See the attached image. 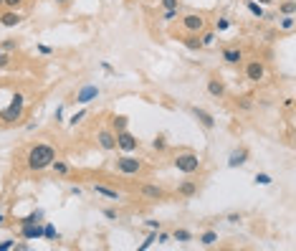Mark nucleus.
Instances as JSON below:
<instances>
[{"instance_id":"obj_1","label":"nucleus","mask_w":296,"mask_h":251,"mask_svg":"<svg viewBox=\"0 0 296 251\" xmlns=\"http://www.w3.org/2000/svg\"><path fill=\"white\" fill-rule=\"evenodd\" d=\"M53 160H56V147L46 145V142H38V145H33L31 150H28L25 165H28V170H31V173H41V170L51 168Z\"/></svg>"},{"instance_id":"obj_2","label":"nucleus","mask_w":296,"mask_h":251,"mask_svg":"<svg viewBox=\"0 0 296 251\" xmlns=\"http://www.w3.org/2000/svg\"><path fill=\"white\" fill-rule=\"evenodd\" d=\"M172 168H175L177 173H182V175H195V173H200V168H203V160H200L195 152L185 150V152H177V155L172 157Z\"/></svg>"},{"instance_id":"obj_3","label":"nucleus","mask_w":296,"mask_h":251,"mask_svg":"<svg viewBox=\"0 0 296 251\" xmlns=\"http://www.w3.org/2000/svg\"><path fill=\"white\" fill-rule=\"evenodd\" d=\"M23 109H25V97L21 92H16L10 97V104L0 112V122L3 125H13V122H18L21 117H23Z\"/></svg>"},{"instance_id":"obj_4","label":"nucleus","mask_w":296,"mask_h":251,"mask_svg":"<svg viewBox=\"0 0 296 251\" xmlns=\"http://www.w3.org/2000/svg\"><path fill=\"white\" fill-rule=\"evenodd\" d=\"M114 170L119 175H127V178H135V175L144 170V162L139 157H132V152H124L122 157L114 160Z\"/></svg>"},{"instance_id":"obj_5","label":"nucleus","mask_w":296,"mask_h":251,"mask_svg":"<svg viewBox=\"0 0 296 251\" xmlns=\"http://www.w3.org/2000/svg\"><path fill=\"white\" fill-rule=\"evenodd\" d=\"M180 23H182V31L185 33H195V36H200L205 31V25H208L205 16H200V13H187V16H180Z\"/></svg>"},{"instance_id":"obj_6","label":"nucleus","mask_w":296,"mask_h":251,"mask_svg":"<svg viewBox=\"0 0 296 251\" xmlns=\"http://www.w3.org/2000/svg\"><path fill=\"white\" fill-rule=\"evenodd\" d=\"M137 147H139L137 135H132L129 129L116 132V150H122V152H137Z\"/></svg>"},{"instance_id":"obj_7","label":"nucleus","mask_w":296,"mask_h":251,"mask_svg":"<svg viewBox=\"0 0 296 251\" xmlns=\"http://www.w3.org/2000/svg\"><path fill=\"white\" fill-rule=\"evenodd\" d=\"M139 196L144 201L157 203V201H165L167 198V190L162 188V185H157V183H144V185H139Z\"/></svg>"},{"instance_id":"obj_8","label":"nucleus","mask_w":296,"mask_h":251,"mask_svg":"<svg viewBox=\"0 0 296 251\" xmlns=\"http://www.w3.org/2000/svg\"><path fill=\"white\" fill-rule=\"evenodd\" d=\"M96 145H99L104 152H114V150H116V135H114L112 129L101 127V129H96Z\"/></svg>"},{"instance_id":"obj_9","label":"nucleus","mask_w":296,"mask_h":251,"mask_svg":"<svg viewBox=\"0 0 296 251\" xmlns=\"http://www.w3.org/2000/svg\"><path fill=\"white\" fill-rule=\"evenodd\" d=\"M246 79H248V81H253V84L263 81V79H266V64L258 61V58L248 61V64H246Z\"/></svg>"},{"instance_id":"obj_10","label":"nucleus","mask_w":296,"mask_h":251,"mask_svg":"<svg viewBox=\"0 0 296 251\" xmlns=\"http://www.w3.org/2000/svg\"><path fill=\"white\" fill-rule=\"evenodd\" d=\"M190 114L195 117V120H198V122H200L205 129H215V127H218V120H215V117H213L208 109L198 107V104H192V107H190Z\"/></svg>"},{"instance_id":"obj_11","label":"nucleus","mask_w":296,"mask_h":251,"mask_svg":"<svg viewBox=\"0 0 296 251\" xmlns=\"http://www.w3.org/2000/svg\"><path fill=\"white\" fill-rule=\"evenodd\" d=\"M99 94H101V89H99L96 84H84L81 89L76 92V104L86 107L89 101H94V99H99Z\"/></svg>"},{"instance_id":"obj_12","label":"nucleus","mask_w":296,"mask_h":251,"mask_svg":"<svg viewBox=\"0 0 296 251\" xmlns=\"http://www.w3.org/2000/svg\"><path fill=\"white\" fill-rule=\"evenodd\" d=\"M18 228H21V239H25V241L43 239V224H25V226H18Z\"/></svg>"},{"instance_id":"obj_13","label":"nucleus","mask_w":296,"mask_h":251,"mask_svg":"<svg viewBox=\"0 0 296 251\" xmlns=\"http://www.w3.org/2000/svg\"><path fill=\"white\" fill-rule=\"evenodd\" d=\"M21 23H23V16H21L18 10L8 8V10L0 13V25H5V28H16V25H21Z\"/></svg>"},{"instance_id":"obj_14","label":"nucleus","mask_w":296,"mask_h":251,"mask_svg":"<svg viewBox=\"0 0 296 251\" xmlns=\"http://www.w3.org/2000/svg\"><path fill=\"white\" fill-rule=\"evenodd\" d=\"M91 190L96 196H101V198H109V201H122L124 196L119 193V190H114V188H109V185H101V183H94L91 185Z\"/></svg>"},{"instance_id":"obj_15","label":"nucleus","mask_w":296,"mask_h":251,"mask_svg":"<svg viewBox=\"0 0 296 251\" xmlns=\"http://www.w3.org/2000/svg\"><path fill=\"white\" fill-rule=\"evenodd\" d=\"M248 162V150L246 147H238V150H233L228 155V168H243Z\"/></svg>"},{"instance_id":"obj_16","label":"nucleus","mask_w":296,"mask_h":251,"mask_svg":"<svg viewBox=\"0 0 296 251\" xmlns=\"http://www.w3.org/2000/svg\"><path fill=\"white\" fill-rule=\"evenodd\" d=\"M208 94L215 97V99H223V97H226V84H223V79L210 76V79H208Z\"/></svg>"},{"instance_id":"obj_17","label":"nucleus","mask_w":296,"mask_h":251,"mask_svg":"<svg viewBox=\"0 0 296 251\" xmlns=\"http://www.w3.org/2000/svg\"><path fill=\"white\" fill-rule=\"evenodd\" d=\"M129 127V117L127 114H112L109 117V129L114 132V135H116V132H122V129H127Z\"/></svg>"},{"instance_id":"obj_18","label":"nucleus","mask_w":296,"mask_h":251,"mask_svg":"<svg viewBox=\"0 0 296 251\" xmlns=\"http://www.w3.org/2000/svg\"><path fill=\"white\" fill-rule=\"evenodd\" d=\"M177 196H182V198H192V196H198V183L195 180H185L177 185Z\"/></svg>"},{"instance_id":"obj_19","label":"nucleus","mask_w":296,"mask_h":251,"mask_svg":"<svg viewBox=\"0 0 296 251\" xmlns=\"http://www.w3.org/2000/svg\"><path fill=\"white\" fill-rule=\"evenodd\" d=\"M180 43L187 49V51H200L203 49V43H200V36H195V33H185L182 38H180Z\"/></svg>"},{"instance_id":"obj_20","label":"nucleus","mask_w":296,"mask_h":251,"mask_svg":"<svg viewBox=\"0 0 296 251\" xmlns=\"http://www.w3.org/2000/svg\"><path fill=\"white\" fill-rule=\"evenodd\" d=\"M223 61L230 64V66L241 64V61H243V51H241V49H226V51H223Z\"/></svg>"},{"instance_id":"obj_21","label":"nucleus","mask_w":296,"mask_h":251,"mask_svg":"<svg viewBox=\"0 0 296 251\" xmlns=\"http://www.w3.org/2000/svg\"><path fill=\"white\" fill-rule=\"evenodd\" d=\"M51 170H53L56 175H68V173H71V165H68L66 160H58V157H56V160L51 162Z\"/></svg>"},{"instance_id":"obj_22","label":"nucleus","mask_w":296,"mask_h":251,"mask_svg":"<svg viewBox=\"0 0 296 251\" xmlns=\"http://www.w3.org/2000/svg\"><path fill=\"white\" fill-rule=\"evenodd\" d=\"M25 224H43V211H33L18 221V226H25Z\"/></svg>"},{"instance_id":"obj_23","label":"nucleus","mask_w":296,"mask_h":251,"mask_svg":"<svg viewBox=\"0 0 296 251\" xmlns=\"http://www.w3.org/2000/svg\"><path fill=\"white\" fill-rule=\"evenodd\" d=\"M170 236H172V239H175L177 244H187V241H192V233H190L187 228H175Z\"/></svg>"},{"instance_id":"obj_24","label":"nucleus","mask_w":296,"mask_h":251,"mask_svg":"<svg viewBox=\"0 0 296 251\" xmlns=\"http://www.w3.org/2000/svg\"><path fill=\"white\" fill-rule=\"evenodd\" d=\"M246 8L253 13L256 18H266V10H263V5L261 3H256V0H246Z\"/></svg>"},{"instance_id":"obj_25","label":"nucleus","mask_w":296,"mask_h":251,"mask_svg":"<svg viewBox=\"0 0 296 251\" xmlns=\"http://www.w3.org/2000/svg\"><path fill=\"white\" fill-rule=\"evenodd\" d=\"M215 241H218V231L208 228L205 233H200V244H203V246H213Z\"/></svg>"},{"instance_id":"obj_26","label":"nucleus","mask_w":296,"mask_h":251,"mask_svg":"<svg viewBox=\"0 0 296 251\" xmlns=\"http://www.w3.org/2000/svg\"><path fill=\"white\" fill-rule=\"evenodd\" d=\"M43 239H48V241H56L58 239V231L53 224H48V221H43Z\"/></svg>"},{"instance_id":"obj_27","label":"nucleus","mask_w":296,"mask_h":251,"mask_svg":"<svg viewBox=\"0 0 296 251\" xmlns=\"http://www.w3.org/2000/svg\"><path fill=\"white\" fill-rule=\"evenodd\" d=\"M152 150L155 152H167V140H165V135H157L152 140Z\"/></svg>"},{"instance_id":"obj_28","label":"nucleus","mask_w":296,"mask_h":251,"mask_svg":"<svg viewBox=\"0 0 296 251\" xmlns=\"http://www.w3.org/2000/svg\"><path fill=\"white\" fill-rule=\"evenodd\" d=\"M215 38H218V33H215V31H203V33H200V43H203V49H205V46H213Z\"/></svg>"},{"instance_id":"obj_29","label":"nucleus","mask_w":296,"mask_h":251,"mask_svg":"<svg viewBox=\"0 0 296 251\" xmlns=\"http://www.w3.org/2000/svg\"><path fill=\"white\" fill-rule=\"evenodd\" d=\"M253 183H256V185H263V188H266V185H271V183H273V178H271L269 173H256Z\"/></svg>"},{"instance_id":"obj_30","label":"nucleus","mask_w":296,"mask_h":251,"mask_svg":"<svg viewBox=\"0 0 296 251\" xmlns=\"http://www.w3.org/2000/svg\"><path fill=\"white\" fill-rule=\"evenodd\" d=\"M177 18H180V8H167L165 13H162V21H165V23L177 21Z\"/></svg>"},{"instance_id":"obj_31","label":"nucleus","mask_w":296,"mask_h":251,"mask_svg":"<svg viewBox=\"0 0 296 251\" xmlns=\"http://www.w3.org/2000/svg\"><path fill=\"white\" fill-rule=\"evenodd\" d=\"M278 10L284 13V16H294V10H296V5H294V0H284V3L278 5Z\"/></svg>"},{"instance_id":"obj_32","label":"nucleus","mask_w":296,"mask_h":251,"mask_svg":"<svg viewBox=\"0 0 296 251\" xmlns=\"http://www.w3.org/2000/svg\"><path fill=\"white\" fill-rule=\"evenodd\" d=\"M16 49H18V41L16 38H8V41H3V46H0V51H5V53L16 51Z\"/></svg>"},{"instance_id":"obj_33","label":"nucleus","mask_w":296,"mask_h":251,"mask_svg":"<svg viewBox=\"0 0 296 251\" xmlns=\"http://www.w3.org/2000/svg\"><path fill=\"white\" fill-rule=\"evenodd\" d=\"M84 117H86V109H79L76 114H71V117H68V125H71V127H76V125L84 120Z\"/></svg>"},{"instance_id":"obj_34","label":"nucleus","mask_w":296,"mask_h":251,"mask_svg":"<svg viewBox=\"0 0 296 251\" xmlns=\"http://www.w3.org/2000/svg\"><path fill=\"white\" fill-rule=\"evenodd\" d=\"M238 107H241L243 112H250V109H253V99H250V97H241V99H238Z\"/></svg>"},{"instance_id":"obj_35","label":"nucleus","mask_w":296,"mask_h":251,"mask_svg":"<svg viewBox=\"0 0 296 251\" xmlns=\"http://www.w3.org/2000/svg\"><path fill=\"white\" fill-rule=\"evenodd\" d=\"M278 28H284V31H291L294 28V16H284L278 21Z\"/></svg>"},{"instance_id":"obj_36","label":"nucleus","mask_w":296,"mask_h":251,"mask_svg":"<svg viewBox=\"0 0 296 251\" xmlns=\"http://www.w3.org/2000/svg\"><path fill=\"white\" fill-rule=\"evenodd\" d=\"M228 28H230V21H228V18H218V23H215V31H220V33H223V31H228Z\"/></svg>"},{"instance_id":"obj_37","label":"nucleus","mask_w":296,"mask_h":251,"mask_svg":"<svg viewBox=\"0 0 296 251\" xmlns=\"http://www.w3.org/2000/svg\"><path fill=\"white\" fill-rule=\"evenodd\" d=\"M172 241V236L167 231H157V244H170Z\"/></svg>"},{"instance_id":"obj_38","label":"nucleus","mask_w":296,"mask_h":251,"mask_svg":"<svg viewBox=\"0 0 296 251\" xmlns=\"http://www.w3.org/2000/svg\"><path fill=\"white\" fill-rule=\"evenodd\" d=\"M23 3H25V0H3V5L5 8H13V10H18Z\"/></svg>"},{"instance_id":"obj_39","label":"nucleus","mask_w":296,"mask_h":251,"mask_svg":"<svg viewBox=\"0 0 296 251\" xmlns=\"http://www.w3.org/2000/svg\"><path fill=\"white\" fill-rule=\"evenodd\" d=\"M10 61H13V56H10V53H5V51L0 53V69H5V66H10Z\"/></svg>"},{"instance_id":"obj_40","label":"nucleus","mask_w":296,"mask_h":251,"mask_svg":"<svg viewBox=\"0 0 296 251\" xmlns=\"http://www.w3.org/2000/svg\"><path fill=\"white\" fill-rule=\"evenodd\" d=\"M101 213H104V218H109V221H119V213H116L114 208H104Z\"/></svg>"},{"instance_id":"obj_41","label":"nucleus","mask_w":296,"mask_h":251,"mask_svg":"<svg viewBox=\"0 0 296 251\" xmlns=\"http://www.w3.org/2000/svg\"><path fill=\"white\" fill-rule=\"evenodd\" d=\"M159 3H162V8H180V0H159Z\"/></svg>"},{"instance_id":"obj_42","label":"nucleus","mask_w":296,"mask_h":251,"mask_svg":"<svg viewBox=\"0 0 296 251\" xmlns=\"http://www.w3.org/2000/svg\"><path fill=\"white\" fill-rule=\"evenodd\" d=\"M226 221H228V224H241L243 216H241V213H228V216H226Z\"/></svg>"},{"instance_id":"obj_43","label":"nucleus","mask_w":296,"mask_h":251,"mask_svg":"<svg viewBox=\"0 0 296 251\" xmlns=\"http://www.w3.org/2000/svg\"><path fill=\"white\" fill-rule=\"evenodd\" d=\"M8 249H16V241H13V239L0 241V251H8Z\"/></svg>"},{"instance_id":"obj_44","label":"nucleus","mask_w":296,"mask_h":251,"mask_svg":"<svg viewBox=\"0 0 296 251\" xmlns=\"http://www.w3.org/2000/svg\"><path fill=\"white\" fill-rule=\"evenodd\" d=\"M144 226L150 228V231H159V221H155V218H150V221H144Z\"/></svg>"},{"instance_id":"obj_45","label":"nucleus","mask_w":296,"mask_h":251,"mask_svg":"<svg viewBox=\"0 0 296 251\" xmlns=\"http://www.w3.org/2000/svg\"><path fill=\"white\" fill-rule=\"evenodd\" d=\"M38 53H43V56H51V53H53V49H51V46H46V43H41V46H38Z\"/></svg>"},{"instance_id":"obj_46","label":"nucleus","mask_w":296,"mask_h":251,"mask_svg":"<svg viewBox=\"0 0 296 251\" xmlns=\"http://www.w3.org/2000/svg\"><path fill=\"white\" fill-rule=\"evenodd\" d=\"M56 122H64V107H56Z\"/></svg>"},{"instance_id":"obj_47","label":"nucleus","mask_w":296,"mask_h":251,"mask_svg":"<svg viewBox=\"0 0 296 251\" xmlns=\"http://www.w3.org/2000/svg\"><path fill=\"white\" fill-rule=\"evenodd\" d=\"M53 3H56V5H58V8H66V5H68V3H71V0H53Z\"/></svg>"},{"instance_id":"obj_48","label":"nucleus","mask_w":296,"mask_h":251,"mask_svg":"<svg viewBox=\"0 0 296 251\" xmlns=\"http://www.w3.org/2000/svg\"><path fill=\"white\" fill-rule=\"evenodd\" d=\"M71 196H81V188L79 185H71Z\"/></svg>"},{"instance_id":"obj_49","label":"nucleus","mask_w":296,"mask_h":251,"mask_svg":"<svg viewBox=\"0 0 296 251\" xmlns=\"http://www.w3.org/2000/svg\"><path fill=\"white\" fill-rule=\"evenodd\" d=\"M36 127H38V122H28V125H25V129H28V132H33Z\"/></svg>"},{"instance_id":"obj_50","label":"nucleus","mask_w":296,"mask_h":251,"mask_svg":"<svg viewBox=\"0 0 296 251\" xmlns=\"http://www.w3.org/2000/svg\"><path fill=\"white\" fill-rule=\"evenodd\" d=\"M256 3H261V5H273V0H256Z\"/></svg>"},{"instance_id":"obj_51","label":"nucleus","mask_w":296,"mask_h":251,"mask_svg":"<svg viewBox=\"0 0 296 251\" xmlns=\"http://www.w3.org/2000/svg\"><path fill=\"white\" fill-rule=\"evenodd\" d=\"M3 224H5V216H3V213H0V226H3Z\"/></svg>"},{"instance_id":"obj_52","label":"nucleus","mask_w":296,"mask_h":251,"mask_svg":"<svg viewBox=\"0 0 296 251\" xmlns=\"http://www.w3.org/2000/svg\"><path fill=\"white\" fill-rule=\"evenodd\" d=\"M0 8H3V0H0Z\"/></svg>"},{"instance_id":"obj_53","label":"nucleus","mask_w":296,"mask_h":251,"mask_svg":"<svg viewBox=\"0 0 296 251\" xmlns=\"http://www.w3.org/2000/svg\"><path fill=\"white\" fill-rule=\"evenodd\" d=\"M0 53H3V51H0Z\"/></svg>"}]
</instances>
